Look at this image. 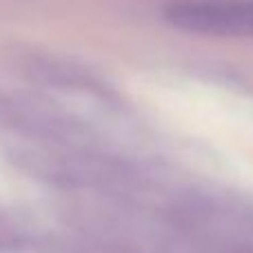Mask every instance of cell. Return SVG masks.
Returning <instances> with one entry per match:
<instances>
[{
  "label": "cell",
  "instance_id": "obj_1",
  "mask_svg": "<svg viewBox=\"0 0 253 253\" xmlns=\"http://www.w3.org/2000/svg\"><path fill=\"white\" fill-rule=\"evenodd\" d=\"M165 20L180 31L215 38L253 40V4L240 2H175L165 9Z\"/></svg>",
  "mask_w": 253,
  "mask_h": 253
}]
</instances>
